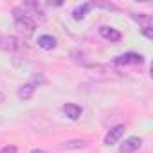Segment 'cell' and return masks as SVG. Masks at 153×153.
<instances>
[{"label": "cell", "instance_id": "obj_1", "mask_svg": "<svg viewBox=\"0 0 153 153\" xmlns=\"http://www.w3.org/2000/svg\"><path fill=\"white\" fill-rule=\"evenodd\" d=\"M13 18H15V25L20 33H24L25 36H31L36 29V22L33 16H29L27 11H24L22 7H15L13 9Z\"/></svg>", "mask_w": 153, "mask_h": 153}, {"label": "cell", "instance_id": "obj_2", "mask_svg": "<svg viewBox=\"0 0 153 153\" xmlns=\"http://www.w3.org/2000/svg\"><path fill=\"white\" fill-rule=\"evenodd\" d=\"M115 63L117 65H140V63H144V56L137 54V52H126V54L117 56Z\"/></svg>", "mask_w": 153, "mask_h": 153}, {"label": "cell", "instance_id": "obj_3", "mask_svg": "<svg viewBox=\"0 0 153 153\" xmlns=\"http://www.w3.org/2000/svg\"><path fill=\"white\" fill-rule=\"evenodd\" d=\"M124 126L123 124H117V126H114V128H110L108 130V133H106V137H105V144H108V146H112V144H117L119 142V139L124 135Z\"/></svg>", "mask_w": 153, "mask_h": 153}, {"label": "cell", "instance_id": "obj_4", "mask_svg": "<svg viewBox=\"0 0 153 153\" xmlns=\"http://www.w3.org/2000/svg\"><path fill=\"white\" fill-rule=\"evenodd\" d=\"M140 146H142V139H140V137H130V139H126V140L119 146V151H121V153H133V151H137Z\"/></svg>", "mask_w": 153, "mask_h": 153}, {"label": "cell", "instance_id": "obj_5", "mask_svg": "<svg viewBox=\"0 0 153 153\" xmlns=\"http://www.w3.org/2000/svg\"><path fill=\"white\" fill-rule=\"evenodd\" d=\"M0 49L13 52V51H20L22 49V43L15 36H2V38H0Z\"/></svg>", "mask_w": 153, "mask_h": 153}, {"label": "cell", "instance_id": "obj_6", "mask_svg": "<svg viewBox=\"0 0 153 153\" xmlns=\"http://www.w3.org/2000/svg\"><path fill=\"white\" fill-rule=\"evenodd\" d=\"M81 112H83L81 106H79V105H76V103H65V105H63V114H65L68 119H72V121L79 119Z\"/></svg>", "mask_w": 153, "mask_h": 153}, {"label": "cell", "instance_id": "obj_7", "mask_svg": "<svg viewBox=\"0 0 153 153\" xmlns=\"http://www.w3.org/2000/svg\"><path fill=\"white\" fill-rule=\"evenodd\" d=\"M99 34L105 38V40H110V42H119L123 36H121V33L117 31V29H114V27H108V25H103V27H99Z\"/></svg>", "mask_w": 153, "mask_h": 153}, {"label": "cell", "instance_id": "obj_8", "mask_svg": "<svg viewBox=\"0 0 153 153\" xmlns=\"http://www.w3.org/2000/svg\"><path fill=\"white\" fill-rule=\"evenodd\" d=\"M87 146H88L87 139H70V140H65L61 144L63 149H81V148H87Z\"/></svg>", "mask_w": 153, "mask_h": 153}, {"label": "cell", "instance_id": "obj_9", "mask_svg": "<svg viewBox=\"0 0 153 153\" xmlns=\"http://www.w3.org/2000/svg\"><path fill=\"white\" fill-rule=\"evenodd\" d=\"M34 90H36V87L33 85V83H27V85H22L20 88H18V97L22 99V101H29L31 97H33V94H34Z\"/></svg>", "mask_w": 153, "mask_h": 153}, {"label": "cell", "instance_id": "obj_10", "mask_svg": "<svg viewBox=\"0 0 153 153\" xmlns=\"http://www.w3.org/2000/svg\"><path fill=\"white\" fill-rule=\"evenodd\" d=\"M38 45L42 49H45V51H52L56 47V38H52L51 34H42L38 38Z\"/></svg>", "mask_w": 153, "mask_h": 153}, {"label": "cell", "instance_id": "obj_11", "mask_svg": "<svg viewBox=\"0 0 153 153\" xmlns=\"http://www.w3.org/2000/svg\"><path fill=\"white\" fill-rule=\"evenodd\" d=\"M133 20L139 22V24L142 25V31L151 29V25H153V20H151L149 15H142V13H139V15H133Z\"/></svg>", "mask_w": 153, "mask_h": 153}, {"label": "cell", "instance_id": "obj_12", "mask_svg": "<svg viewBox=\"0 0 153 153\" xmlns=\"http://www.w3.org/2000/svg\"><path fill=\"white\" fill-rule=\"evenodd\" d=\"M90 7H92V4H83V6H79V7H76V9L72 11V16H74L76 20H81V18H85V15L90 11Z\"/></svg>", "mask_w": 153, "mask_h": 153}, {"label": "cell", "instance_id": "obj_13", "mask_svg": "<svg viewBox=\"0 0 153 153\" xmlns=\"http://www.w3.org/2000/svg\"><path fill=\"white\" fill-rule=\"evenodd\" d=\"M0 153H16V148L15 146H4L0 149Z\"/></svg>", "mask_w": 153, "mask_h": 153}, {"label": "cell", "instance_id": "obj_14", "mask_svg": "<svg viewBox=\"0 0 153 153\" xmlns=\"http://www.w3.org/2000/svg\"><path fill=\"white\" fill-rule=\"evenodd\" d=\"M4 101H6V96H4L2 92H0V103H4Z\"/></svg>", "mask_w": 153, "mask_h": 153}, {"label": "cell", "instance_id": "obj_15", "mask_svg": "<svg viewBox=\"0 0 153 153\" xmlns=\"http://www.w3.org/2000/svg\"><path fill=\"white\" fill-rule=\"evenodd\" d=\"M31 153H45V151H42V149H33Z\"/></svg>", "mask_w": 153, "mask_h": 153}]
</instances>
